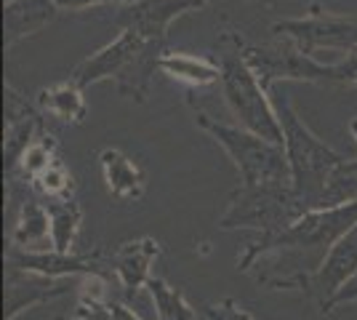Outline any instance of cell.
<instances>
[{"label":"cell","instance_id":"cell-7","mask_svg":"<svg viewBox=\"0 0 357 320\" xmlns=\"http://www.w3.org/2000/svg\"><path fill=\"white\" fill-rule=\"evenodd\" d=\"M149 43H160V40H147L136 30H120L107 46H102L99 51H93L91 56L80 61L70 77L83 89L96 86L102 80H118L147 51Z\"/></svg>","mask_w":357,"mask_h":320},{"label":"cell","instance_id":"cell-12","mask_svg":"<svg viewBox=\"0 0 357 320\" xmlns=\"http://www.w3.org/2000/svg\"><path fill=\"white\" fill-rule=\"evenodd\" d=\"M61 294H67V280L6 264V320H16L22 312L45 305Z\"/></svg>","mask_w":357,"mask_h":320},{"label":"cell","instance_id":"cell-5","mask_svg":"<svg viewBox=\"0 0 357 320\" xmlns=\"http://www.w3.org/2000/svg\"><path fill=\"white\" fill-rule=\"evenodd\" d=\"M294 187H243L232 192L227 211L219 219L222 229H256L272 235L301 216Z\"/></svg>","mask_w":357,"mask_h":320},{"label":"cell","instance_id":"cell-9","mask_svg":"<svg viewBox=\"0 0 357 320\" xmlns=\"http://www.w3.org/2000/svg\"><path fill=\"white\" fill-rule=\"evenodd\" d=\"M208 0H134L118 14L120 30H136L147 40L165 43L171 22L203 8Z\"/></svg>","mask_w":357,"mask_h":320},{"label":"cell","instance_id":"cell-19","mask_svg":"<svg viewBox=\"0 0 357 320\" xmlns=\"http://www.w3.org/2000/svg\"><path fill=\"white\" fill-rule=\"evenodd\" d=\"M51 213V248L61 254H75L77 235L83 229V208L75 198L45 203Z\"/></svg>","mask_w":357,"mask_h":320},{"label":"cell","instance_id":"cell-20","mask_svg":"<svg viewBox=\"0 0 357 320\" xmlns=\"http://www.w3.org/2000/svg\"><path fill=\"white\" fill-rule=\"evenodd\" d=\"M147 291H149L152 305H155L158 320H197V312H195V307L187 302V296H184L176 286H171L168 280L155 275L147 283Z\"/></svg>","mask_w":357,"mask_h":320},{"label":"cell","instance_id":"cell-14","mask_svg":"<svg viewBox=\"0 0 357 320\" xmlns=\"http://www.w3.org/2000/svg\"><path fill=\"white\" fill-rule=\"evenodd\" d=\"M99 171L107 192L123 203H136L147 195V174L139 160L123 153L120 147H105L99 153Z\"/></svg>","mask_w":357,"mask_h":320},{"label":"cell","instance_id":"cell-17","mask_svg":"<svg viewBox=\"0 0 357 320\" xmlns=\"http://www.w3.org/2000/svg\"><path fill=\"white\" fill-rule=\"evenodd\" d=\"M158 73L168 75L171 80H178L190 89H208L222 80V67L211 56H195L187 51H168L160 56Z\"/></svg>","mask_w":357,"mask_h":320},{"label":"cell","instance_id":"cell-18","mask_svg":"<svg viewBox=\"0 0 357 320\" xmlns=\"http://www.w3.org/2000/svg\"><path fill=\"white\" fill-rule=\"evenodd\" d=\"M11 248L22 251H45L51 248V213L43 200H22L11 229Z\"/></svg>","mask_w":357,"mask_h":320},{"label":"cell","instance_id":"cell-3","mask_svg":"<svg viewBox=\"0 0 357 320\" xmlns=\"http://www.w3.org/2000/svg\"><path fill=\"white\" fill-rule=\"evenodd\" d=\"M216 61L222 67L219 89H222L227 107L238 118V125L269 139V142L283 144V128H280V118L275 112L272 91L253 73V67L245 59V43L235 32H224L219 38Z\"/></svg>","mask_w":357,"mask_h":320},{"label":"cell","instance_id":"cell-1","mask_svg":"<svg viewBox=\"0 0 357 320\" xmlns=\"http://www.w3.org/2000/svg\"><path fill=\"white\" fill-rule=\"evenodd\" d=\"M357 224V200L333 208H312L288 227L259 235L240 257V273L269 291H310L333 243Z\"/></svg>","mask_w":357,"mask_h":320},{"label":"cell","instance_id":"cell-23","mask_svg":"<svg viewBox=\"0 0 357 320\" xmlns=\"http://www.w3.org/2000/svg\"><path fill=\"white\" fill-rule=\"evenodd\" d=\"M206 320H256L245 307L235 299H222V302H211L203 305Z\"/></svg>","mask_w":357,"mask_h":320},{"label":"cell","instance_id":"cell-8","mask_svg":"<svg viewBox=\"0 0 357 320\" xmlns=\"http://www.w3.org/2000/svg\"><path fill=\"white\" fill-rule=\"evenodd\" d=\"M6 264H14L22 270H30L38 275H48V277H89V275H105L112 277V267L109 261L102 259V254H61L54 248L45 251H22V248H11L6 251Z\"/></svg>","mask_w":357,"mask_h":320},{"label":"cell","instance_id":"cell-21","mask_svg":"<svg viewBox=\"0 0 357 320\" xmlns=\"http://www.w3.org/2000/svg\"><path fill=\"white\" fill-rule=\"evenodd\" d=\"M32 190L40 195L43 203H56V200H70L75 198V176L70 174V168L61 160L51 163L40 176L32 179Z\"/></svg>","mask_w":357,"mask_h":320},{"label":"cell","instance_id":"cell-25","mask_svg":"<svg viewBox=\"0 0 357 320\" xmlns=\"http://www.w3.org/2000/svg\"><path fill=\"white\" fill-rule=\"evenodd\" d=\"M59 11H70V14H80L89 8H102V6H112V3H126V0H54Z\"/></svg>","mask_w":357,"mask_h":320},{"label":"cell","instance_id":"cell-11","mask_svg":"<svg viewBox=\"0 0 357 320\" xmlns=\"http://www.w3.org/2000/svg\"><path fill=\"white\" fill-rule=\"evenodd\" d=\"M160 257V243L149 235L126 241L115 248V254L109 257L112 277L120 289L126 291V296H136L142 289H147V283L155 277L152 264Z\"/></svg>","mask_w":357,"mask_h":320},{"label":"cell","instance_id":"cell-16","mask_svg":"<svg viewBox=\"0 0 357 320\" xmlns=\"http://www.w3.org/2000/svg\"><path fill=\"white\" fill-rule=\"evenodd\" d=\"M35 107L40 109V115H48L59 123H70V125H80L89 115L83 86H77L73 77L40 89L35 96Z\"/></svg>","mask_w":357,"mask_h":320},{"label":"cell","instance_id":"cell-24","mask_svg":"<svg viewBox=\"0 0 357 320\" xmlns=\"http://www.w3.org/2000/svg\"><path fill=\"white\" fill-rule=\"evenodd\" d=\"M352 305H357V273L352 275L342 289H339V294L323 307V315H331V312H336V310H344V307H352Z\"/></svg>","mask_w":357,"mask_h":320},{"label":"cell","instance_id":"cell-22","mask_svg":"<svg viewBox=\"0 0 357 320\" xmlns=\"http://www.w3.org/2000/svg\"><path fill=\"white\" fill-rule=\"evenodd\" d=\"M56 150H59V147H56V139L43 131V134L24 150V155H22V160H19V166H16L14 174H19V176L27 179V182H32V179L40 176L51 163L59 160V153H56ZM14 174H8V176H14Z\"/></svg>","mask_w":357,"mask_h":320},{"label":"cell","instance_id":"cell-2","mask_svg":"<svg viewBox=\"0 0 357 320\" xmlns=\"http://www.w3.org/2000/svg\"><path fill=\"white\" fill-rule=\"evenodd\" d=\"M272 102H275V112H278L280 128H283V147L288 155V166H291V187H294L298 206H301V211L323 208L326 184L333 168L339 166L344 158L333 147H328L304 123V118H298V112L288 102L285 93L272 91Z\"/></svg>","mask_w":357,"mask_h":320},{"label":"cell","instance_id":"cell-4","mask_svg":"<svg viewBox=\"0 0 357 320\" xmlns=\"http://www.w3.org/2000/svg\"><path fill=\"white\" fill-rule=\"evenodd\" d=\"M195 123L229 155L243 187H291V166L283 144L243 125H229L203 109H195Z\"/></svg>","mask_w":357,"mask_h":320},{"label":"cell","instance_id":"cell-26","mask_svg":"<svg viewBox=\"0 0 357 320\" xmlns=\"http://www.w3.org/2000/svg\"><path fill=\"white\" fill-rule=\"evenodd\" d=\"M349 134H352V139L357 142V118H352V121H349Z\"/></svg>","mask_w":357,"mask_h":320},{"label":"cell","instance_id":"cell-6","mask_svg":"<svg viewBox=\"0 0 357 320\" xmlns=\"http://www.w3.org/2000/svg\"><path fill=\"white\" fill-rule=\"evenodd\" d=\"M272 32L278 40L310 56L317 51H336L344 56L357 51V19L323 11L317 6H312L304 16L278 19L272 24Z\"/></svg>","mask_w":357,"mask_h":320},{"label":"cell","instance_id":"cell-13","mask_svg":"<svg viewBox=\"0 0 357 320\" xmlns=\"http://www.w3.org/2000/svg\"><path fill=\"white\" fill-rule=\"evenodd\" d=\"M355 273H357V224L333 243V248L328 251L326 261H323V267L312 277V286H310L307 294H312L314 299L320 302V310H323Z\"/></svg>","mask_w":357,"mask_h":320},{"label":"cell","instance_id":"cell-10","mask_svg":"<svg viewBox=\"0 0 357 320\" xmlns=\"http://www.w3.org/2000/svg\"><path fill=\"white\" fill-rule=\"evenodd\" d=\"M43 118L40 109L30 107L22 93L6 86V137H3V158H6V174H14L24 150L43 134Z\"/></svg>","mask_w":357,"mask_h":320},{"label":"cell","instance_id":"cell-15","mask_svg":"<svg viewBox=\"0 0 357 320\" xmlns=\"http://www.w3.org/2000/svg\"><path fill=\"white\" fill-rule=\"evenodd\" d=\"M56 14L59 8L54 0H6V11H3L6 48H14L16 43L45 30L56 19Z\"/></svg>","mask_w":357,"mask_h":320}]
</instances>
